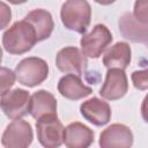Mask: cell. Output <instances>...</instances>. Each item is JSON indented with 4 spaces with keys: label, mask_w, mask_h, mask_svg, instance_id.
Wrapping results in <instances>:
<instances>
[{
    "label": "cell",
    "mask_w": 148,
    "mask_h": 148,
    "mask_svg": "<svg viewBox=\"0 0 148 148\" xmlns=\"http://www.w3.org/2000/svg\"><path fill=\"white\" fill-rule=\"evenodd\" d=\"M38 43L35 28L27 20L16 21L2 35V46L6 52L20 56L30 51Z\"/></svg>",
    "instance_id": "1"
},
{
    "label": "cell",
    "mask_w": 148,
    "mask_h": 148,
    "mask_svg": "<svg viewBox=\"0 0 148 148\" xmlns=\"http://www.w3.org/2000/svg\"><path fill=\"white\" fill-rule=\"evenodd\" d=\"M60 18L66 29L83 35L91 21V7L87 0H66L61 6Z\"/></svg>",
    "instance_id": "2"
},
{
    "label": "cell",
    "mask_w": 148,
    "mask_h": 148,
    "mask_svg": "<svg viewBox=\"0 0 148 148\" xmlns=\"http://www.w3.org/2000/svg\"><path fill=\"white\" fill-rule=\"evenodd\" d=\"M15 74L18 83L32 88L46 80L49 75V65L42 58L28 57L16 65Z\"/></svg>",
    "instance_id": "3"
},
{
    "label": "cell",
    "mask_w": 148,
    "mask_h": 148,
    "mask_svg": "<svg viewBox=\"0 0 148 148\" xmlns=\"http://www.w3.org/2000/svg\"><path fill=\"white\" fill-rule=\"evenodd\" d=\"M37 139L45 148H57L64 142L65 127L57 114H46L36 120Z\"/></svg>",
    "instance_id": "4"
},
{
    "label": "cell",
    "mask_w": 148,
    "mask_h": 148,
    "mask_svg": "<svg viewBox=\"0 0 148 148\" xmlns=\"http://www.w3.org/2000/svg\"><path fill=\"white\" fill-rule=\"evenodd\" d=\"M113 37L109 28L104 24H96L88 34H83L80 40L81 51L88 58L97 59L111 44Z\"/></svg>",
    "instance_id": "5"
},
{
    "label": "cell",
    "mask_w": 148,
    "mask_h": 148,
    "mask_svg": "<svg viewBox=\"0 0 148 148\" xmlns=\"http://www.w3.org/2000/svg\"><path fill=\"white\" fill-rule=\"evenodd\" d=\"M31 96L28 90L16 88L1 95V110L9 119H20L29 113Z\"/></svg>",
    "instance_id": "6"
},
{
    "label": "cell",
    "mask_w": 148,
    "mask_h": 148,
    "mask_svg": "<svg viewBox=\"0 0 148 148\" xmlns=\"http://www.w3.org/2000/svg\"><path fill=\"white\" fill-rule=\"evenodd\" d=\"M34 133L31 125L23 119H14L2 133L1 145L6 148H27L31 145Z\"/></svg>",
    "instance_id": "7"
},
{
    "label": "cell",
    "mask_w": 148,
    "mask_h": 148,
    "mask_svg": "<svg viewBox=\"0 0 148 148\" xmlns=\"http://www.w3.org/2000/svg\"><path fill=\"white\" fill-rule=\"evenodd\" d=\"M87 58L83 52L75 46H66L58 51L56 56V66L57 68L66 74L83 75L87 69Z\"/></svg>",
    "instance_id": "8"
},
{
    "label": "cell",
    "mask_w": 148,
    "mask_h": 148,
    "mask_svg": "<svg viewBox=\"0 0 148 148\" xmlns=\"http://www.w3.org/2000/svg\"><path fill=\"white\" fill-rule=\"evenodd\" d=\"M128 91V80L124 69L109 68L104 83L99 89V95L108 101H117L123 98Z\"/></svg>",
    "instance_id": "9"
},
{
    "label": "cell",
    "mask_w": 148,
    "mask_h": 148,
    "mask_svg": "<svg viewBox=\"0 0 148 148\" xmlns=\"http://www.w3.org/2000/svg\"><path fill=\"white\" fill-rule=\"evenodd\" d=\"M98 143L102 148H128L133 145V133L124 124H112L101 133Z\"/></svg>",
    "instance_id": "10"
},
{
    "label": "cell",
    "mask_w": 148,
    "mask_h": 148,
    "mask_svg": "<svg viewBox=\"0 0 148 148\" xmlns=\"http://www.w3.org/2000/svg\"><path fill=\"white\" fill-rule=\"evenodd\" d=\"M80 113L86 120L97 127L106 125L111 119V108L109 103L98 97L84 101L80 105Z\"/></svg>",
    "instance_id": "11"
},
{
    "label": "cell",
    "mask_w": 148,
    "mask_h": 148,
    "mask_svg": "<svg viewBox=\"0 0 148 148\" xmlns=\"http://www.w3.org/2000/svg\"><path fill=\"white\" fill-rule=\"evenodd\" d=\"M95 133L87 125L74 121L65 127L64 143L68 148H87L94 142Z\"/></svg>",
    "instance_id": "12"
},
{
    "label": "cell",
    "mask_w": 148,
    "mask_h": 148,
    "mask_svg": "<svg viewBox=\"0 0 148 148\" xmlns=\"http://www.w3.org/2000/svg\"><path fill=\"white\" fill-rule=\"evenodd\" d=\"M58 91L62 97L67 99L79 101L89 96L92 92V89L86 86L79 75L69 73L60 77L58 82Z\"/></svg>",
    "instance_id": "13"
},
{
    "label": "cell",
    "mask_w": 148,
    "mask_h": 148,
    "mask_svg": "<svg viewBox=\"0 0 148 148\" xmlns=\"http://www.w3.org/2000/svg\"><path fill=\"white\" fill-rule=\"evenodd\" d=\"M119 30L123 37L134 43L148 44V24L140 23L132 13H125L118 21Z\"/></svg>",
    "instance_id": "14"
},
{
    "label": "cell",
    "mask_w": 148,
    "mask_h": 148,
    "mask_svg": "<svg viewBox=\"0 0 148 148\" xmlns=\"http://www.w3.org/2000/svg\"><path fill=\"white\" fill-rule=\"evenodd\" d=\"M29 113L36 120L46 114H57V99L47 90L40 89L31 95Z\"/></svg>",
    "instance_id": "15"
},
{
    "label": "cell",
    "mask_w": 148,
    "mask_h": 148,
    "mask_svg": "<svg viewBox=\"0 0 148 148\" xmlns=\"http://www.w3.org/2000/svg\"><path fill=\"white\" fill-rule=\"evenodd\" d=\"M131 46L126 42L113 44L103 56V65L109 68L126 69L131 62Z\"/></svg>",
    "instance_id": "16"
},
{
    "label": "cell",
    "mask_w": 148,
    "mask_h": 148,
    "mask_svg": "<svg viewBox=\"0 0 148 148\" xmlns=\"http://www.w3.org/2000/svg\"><path fill=\"white\" fill-rule=\"evenodd\" d=\"M24 20L30 22L35 28L38 42L45 40L51 36L54 28V22L51 13L47 12L46 9H42V8L34 9L24 16Z\"/></svg>",
    "instance_id": "17"
},
{
    "label": "cell",
    "mask_w": 148,
    "mask_h": 148,
    "mask_svg": "<svg viewBox=\"0 0 148 148\" xmlns=\"http://www.w3.org/2000/svg\"><path fill=\"white\" fill-rule=\"evenodd\" d=\"M133 16L140 23L148 24V0H135Z\"/></svg>",
    "instance_id": "18"
},
{
    "label": "cell",
    "mask_w": 148,
    "mask_h": 148,
    "mask_svg": "<svg viewBox=\"0 0 148 148\" xmlns=\"http://www.w3.org/2000/svg\"><path fill=\"white\" fill-rule=\"evenodd\" d=\"M133 86L139 90L148 89V68L141 71H134L131 75Z\"/></svg>",
    "instance_id": "19"
},
{
    "label": "cell",
    "mask_w": 148,
    "mask_h": 148,
    "mask_svg": "<svg viewBox=\"0 0 148 148\" xmlns=\"http://www.w3.org/2000/svg\"><path fill=\"white\" fill-rule=\"evenodd\" d=\"M16 79L15 72L7 67H1V95L9 91Z\"/></svg>",
    "instance_id": "20"
},
{
    "label": "cell",
    "mask_w": 148,
    "mask_h": 148,
    "mask_svg": "<svg viewBox=\"0 0 148 148\" xmlns=\"http://www.w3.org/2000/svg\"><path fill=\"white\" fill-rule=\"evenodd\" d=\"M1 8H2V23H1V29H5L7 23L10 21L12 17V13H10V8L7 7V5L5 2H1Z\"/></svg>",
    "instance_id": "21"
},
{
    "label": "cell",
    "mask_w": 148,
    "mask_h": 148,
    "mask_svg": "<svg viewBox=\"0 0 148 148\" xmlns=\"http://www.w3.org/2000/svg\"><path fill=\"white\" fill-rule=\"evenodd\" d=\"M141 117L146 123H148V94L145 96L141 104Z\"/></svg>",
    "instance_id": "22"
},
{
    "label": "cell",
    "mask_w": 148,
    "mask_h": 148,
    "mask_svg": "<svg viewBox=\"0 0 148 148\" xmlns=\"http://www.w3.org/2000/svg\"><path fill=\"white\" fill-rule=\"evenodd\" d=\"M94 1L99 3V5H102V6H109V5L113 3L116 0H94Z\"/></svg>",
    "instance_id": "23"
},
{
    "label": "cell",
    "mask_w": 148,
    "mask_h": 148,
    "mask_svg": "<svg viewBox=\"0 0 148 148\" xmlns=\"http://www.w3.org/2000/svg\"><path fill=\"white\" fill-rule=\"evenodd\" d=\"M9 3H12V5H22V3H24V2H27L28 0H7Z\"/></svg>",
    "instance_id": "24"
}]
</instances>
